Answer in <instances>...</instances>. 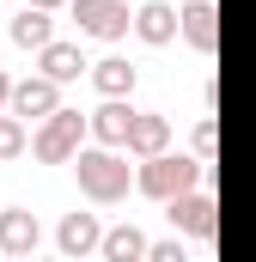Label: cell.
<instances>
[{
  "label": "cell",
  "instance_id": "52a82bcc",
  "mask_svg": "<svg viewBox=\"0 0 256 262\" xmlns=\"http://www.w3.org/2000/svg\"><path fill=\"white\" fill-rule=\"evenodd\" d=\"M6 110H18L25 122H43L49 110H61V85L49 79V73H37V79H18L12 85V104Z\"/></svg>",
  "mask_w": 256,
  "mask_h": 262
},
{
  "label": "cell",
  "instance_id": "4fadbf2b",
  "mask_svg": "<svg viewBox=\"0 0 256 262\" xmlns=\"http://www.w3.org/2000/svg\"><path fill=\"white\" fill-rule=\"evenodd\" d=\"M165 146H171V116L140 110L134 128H128V152H134V159H153V152H165Z\"/></svg>",
  "mask_w": 256,
  "mask_h": 262
},
{
  "label": "cell",
  "instance_id": "7c38bea8",
  "mask_svg": "<svg viewBox=\"0 0 256 262\" xmlns=\"http://www.w3.org/2000/svg\"><path fill=\"white\" fill-rule=\"evenodd\" d=\"M6 37H12L18 49H49V43H55V18H49V6H31V0H25V12L6 25Z\"/></svg>",
  "mask_w": 256,
  "mask_h": 262
},
{
  "label": "cell",
  "instance_id": "277c9868",
  "mask_svg": "<svg viewBox=\"0 0 256 262\" xmlns=\"http://www.w3.org/2000/svg\"><path fill=\"white\" fill-rule=\"evenodd\" d=\"M67 12H73L79 37H98V43H116V37H128V31H134L128 0H67Z\"/></svg>",
  "mask_w": 256,
  "mask_h": 262
},
{
  "label": "cell",
  "instance_id": "7a4b0ae2",
  "mask_svg": "<svg viewBox=\"0 0 256 262\" xmlns=\"http://www.w3.org/2000/svg\"><path fill=\"white\" fill-rule=\"evenodd\" d=\"M207 183V159H183V152H153V159H140V171H134V189L153 201H177L183 189H201Z\"/></svg>",
  "mask_w": 256,
  "mask_h": 262
},
{
  "label": "cell",
  "instance_id": "ba28073f",
  "mask_svg": "<svg viewBox=\"0 0 256 262\" xmlns=\"http://www.w3.org/2000/svg\"><path fill=\"white\" fill-rule=\"evenodd\" d=\"M37 244H43L37 213H31V207H6V213H0V256H31Z\"/></svg>",
  "mask_w": 256,
  "mask_h": 262
},
{
  "label": "cell",
  "instance_id": "ac0fdd59",
  "mask_svg": "<svg viewBox=\"0 0 256 262\" xmlns=\"http://www.w3.org/2000/svg\"><path fill=\"white\" fill-rule=\"evenodd\" d=\"M214 146H220V128H214V116H201V122H195V159L214 165Z\"/></svg>",
  "mask_w": 256,
  "mask_h": 262
},
{
  "label": "cell",
  "instance_id": "d6986e66",
  "mask_svg": "<svg viewBox=\"0 0 256 262\" xmlns=\"http://www.w3.org/2000/svg\"><path fill=\"white\" fill-rule=\"evenodd\" d=\"M146 256H153V262H183V244H177V238H165V244H153Z\"/></svg>",
  "mask_w": 256,
  "mask_h": 262
},
{
  "label": "cell",
  "instance_id": "9a60e30c",
  "mask_svg": "<svg viewBox=\"0 0 256 262\" xmlns=\"http://www.w3.org/2000/svg\"><path fill=\"white\" fill-rule=\"evenodd\" d=\"M92 85L104 92V98H128L134 92V67L122 55H104V61H92Z\"/></svg>",
  "mask_w": 256,
  "mask_h": 262
},
{
  "label": "cell",
  "instance_id": "e0dca14e",
  "mask_svg": "<svg viewBox=\"0 0 256 262\" xmlns=\"http://www.w3.org/2000/svg\"><path fill=\"white\" fill-rule=\"evenodd\" d=\"M25 146H31V122L18 110H0V159H18Z\"/></svg>",
  "mask_w": 256,
  "mask_h": 262
},
{
  "label": "cell",
  "instance_id": "44dd1931",
  "mask_svg": "<svg viewBox=\"0 0 256 262\" xmlns=\"http://www.w3.org/2000/svg\"><path fill=\"white\" fill-rule=\"evenodd\" d=\"M31 6H49V12H55V6H67V0H31Z\"/></svg>",
  "mask_w": 256,
  "mask_h": 262
},
{
  "label": "cell",
  "instance_id": "30bf717a",
  "mask_svg": "<svg viewBox=\"0 0 256 262\" xmlns=\"http://www.w3.org/2000/svg\"><path fill=\"white\" fill-rule=\"evenodd\" d=\"M55 244H61V256H92V250H104V226L92 213H67L55 226Z\"/></svg>",
  "mask_w": 256,
  "mask_h": 262
},
{
  "label": "cell",
  "instance_id": "ffe728a7",
  "mask_svg": "<svg viewBox=\"0 0 256 262\" xmlns=\"http://www.w3.org/2000/svg\"><path fill=\"white\" fill-rule=\"evenodd\" d=\"M6 104H12V79L0 73V110H6Z\"/></svg>",
  "mask_w": 256,
  "mask_h": 262
},
{
  "label": "cell",
  "instance_id": "2e32d148",
  "mask_svg": "<svg viewBox=\"0 0 256 262\" xmlns=\"http://www.w3.org/2000/svg\"><path fill=\"white\" fill-rule=\"evenodd\" d=\"M146 250H153V244H146L134 226H110V232H104V262H140Z\"/></svg>",
  "mask_w": 256,
  "mask_h": 262
},
{
  "label": "cell",
  "instance_id": "6da1fadb",
  "mask_svg": "<svg viewBox=\"0 0 256 262\" xmlns=\"http://www.w3.org/2000/svg\"><path fill=\"white\" fill-rule=\"evenodd\" d=\"M73 177H79V195L86 201H122L128 189H134V171H128V159L116 152V146H79V159H73Z\"/></svg>",
  "mask_w": 256,
  "mask_h": 262
},
{
  "label": "cell",
  "instance_id": "8992f818",
  "mask_svg": "<svg viewBox=\"0 0 256 262\" xmlns=\"http://www.w3.org/2000/svg\"><path fill=\"white\" fill-rule=\"evenodd\" d=\"M177 31H183V12H177L171 0H146V6H134V37H140V43L165 49Z\"/></svg>",
  "mask_w": 256,
  "mask_h": 262
},
{
  "label": "cell",
  "instance_id": "5b68a950",
  "mask_svg": "<svg viewBox=\"0 0 256 262\" xmlns=\"http://www.w3.org/2000/svg\"><path fill=\"white\" fill-rule=\"evenodd\" d=\"M171 207V226H183L189 238H214L220 232V207H214V195H201V189H183L177 201H165Z\"/></svg>",
  "mask_w": 256,
  "mask_h": 262
},
{
  "label": "cell",
  "instance_id": "9c48e42d",
  "mask_svg": "<svg viewBox=\"0 0 256 262\" xmlns=\"http://www.w3.org/2000/svg\"><path fill=\"white\" fill-rule=\"evenodd\" d=\"M134 104L128 98H104L98 110H92V140H104V146H128V128H134Z\"/></svg>",
  "mask_w": 256,
  "mask_h": 262
},
{
  "label": "cell",
  "instance_id": "5bb4252c",
  "mask_svg": "<svg viewBox=\"0 0 256 262\" xmlns=\"http://www.w3.org/2000/svg\"><path fill=\"white\" fill-rule=\"evenodd\" d=\"M37 61H43V73H49L55 85L79 79V73H92V61L79 55V43H49V49H37Z\"/></svg>",
  "mask_w": 256,
  "mask_h": 262
},
{
  "label": "cell",
  "instance_id": "8fae6325",
  "mask_svg": "<svg viewBox=\"0 0 256 262\" xmlns=\"http://www.w3.org/2000/svg\"><path fill=\"white\" fill-rule=\"evenodd\" d=\"M189 49L201 55H214V43H220V12H214V0H189L183 6V31H177Z\"/></svg>",
  "mask_w": 256,
  "mask_h": 262
},
{
  "label": "cell",
  "instance_id": "3957f363",
  "mask_svg": "<svg viewBox=\"0 0 256 262\" xmlns=\"http://www.w3.org/2000/svg\"><path fill=\"white\" fill-rule=\"evenodd\" d=\"M92 134V116H79V110H49L43 122H37V134H31V152L43 159V165H73L79 159V140Z\"/></svg>",
  "mask_w": 256,
  "mask_h": 262
}]
</instances>
